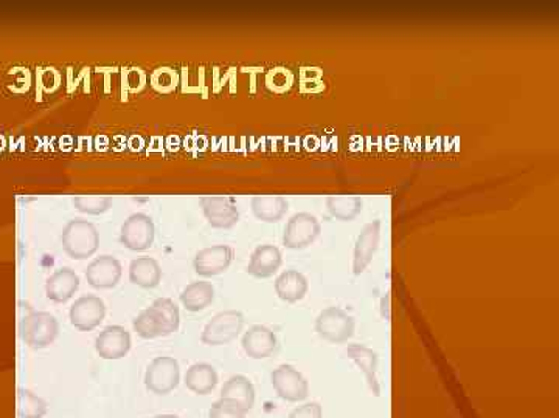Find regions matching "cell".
Instances as JSON below:
<instances>
[{"label": "cell", "instance_id": "cell-27", "mask_svg": "<svg viewBox=\"0 0 559 418\" xmlns=\"http://www.w3.org/2000/svg\"><path fill=\"white\" fill-rule=\"evenodd\" d=\"M47 413V403L41 397L33 394L29 389H18L19 418H44Z\"/></svg>", "mask_w": 559, "mask_h": 418}, {"label": "cell", "instance_id": "cell-9", "mask_svg": "<svg viewBox=\"0 0 559 418\" xmlns=\"http://www.w3.org/2000/svg\"><path fill=\"white\" fill-rule=\"evenodd\" d=\"M321 234V224L310 212H298L289 218L283 233V243L291 250H302L310 247L311 243Z\"/></svg>", "mask_w": 559, "mask_h": 418}, {"label": "cell", "instance_id": "cell-19", "mask_svg": "<svg viewBox=\"0 0 559 418\" xmlns=\"http://www.w3.org/2000/svg\"><path fill=\"white\" fill-rule=\"evenodd\" d=\"M221 400L232 401L245 413H249L255 405V388L249 378L235 375L229 378L221 389Z\"/></svg>", "mask_w": 559, "mask_h": 418}, {"label": "cell", "instance_id": "cell-31", "mask_svg": "<svg viewBox=\"0 0 559 418\" xmlns=\"http://www.w3.org/2000/svg\"><path fill=\"white\" fill-rule=\"evenodd\" d=\"M382 306H384V315H386V318H390V312H388V306H390V293H387L386 298L382 300Z\"/></svg>", "mask_w": 559, "mask_h": 418}, {"label": "cell", "instance_id": "cell-18", "mask_svg": "<svg viewBox=\"0 0 559 418\" xmlns=\"http://www.w3.org/2000/svg\"><path fill=\"white\" fill-rule=\"evenodd\" d=\"M79 287V277L71 268H60L48 277L46 283V295L56 304H64L73 298Z\"/></svg>", "mask_w": 559, "mask_h": 418}, {"label": "cell", "instance_id": "cell-10", "mask_svg": "<svg viewBox=\"0 0 559 418\" xmlns=\"http://www.w3.org/2000/svg\"><path fill=\"white\" fill-rule=\"evenodd\" d=\"M106 318V304L98 296L78 298L69 310L71 324L81 332H90L102 324Z\"/></svg>", "mask_w": 559, "mask_h": 418}, {"label": "cell", "instance_id": "cell-21", "mask_svg": "<svg viewBox=\"0 0 559 418\" xmlns=\"http://www.w3.org/2000/svg\"><path fill=\"white\" fill-rule=\"evenodd\" d=\"M184 383L193 394L209 395L218 384V372L212 365L196 363L187 369Z\"/></svg>", "mask_w": 559, "mask_h": 418}, {"label": "cell", "instance_id": "cell-15", "mask_svg": "<svg viewBox=\"0 0 559 418\" xmlns=\"http://www.w3.org/2000/svg\"><path fill=\"white\" fill-rule=\"evenodd\" d=\"M123 275V266L113 256L103 254L90 262L86 270V279L94 289H113Z\"/></svg>", "mask_w": 559, "mask_h": 418}, {"label": "cell", "instance_id": "cell-4", "mask_svg": "<svg viewBox=\"0 0 559 418\" xmlns=\"http://www.w3.org/2000/svg\"><path fill=\"white\" fill-rule=\"evenodd\" d=\"M245 327V315L238 310H226L214 315L204 327L201 341L205 346H224L238 338Z\"/></svg>", "mask_w": 559, "mask_h": 418}, {"label": "cell", "instance_id": "cell-29", "mask_svg": "<svg viewBox=\"0 0 559 418\" xmlns=\"http://www.w3.org/2000/svg\"><path fill=\"white\" fill-rule=\"evenodd\" d=\"M246 414L241 407L237 406L232 401H214L209 411V418H246Z\"/></svg>", "mask_w": 559, "mask_h": 418}, {"label": "cell", "instance_id": "cell-8", "mask_svg": "<svg viewBox=\"0 0 559 418\" xmlns=\"http://www.w3.org/2000/svg\"><path fill=\"white\" fill-rule=\"evenodd\" d=\"M154 237V222L143 212H136L126 218L120 231V242L132 251L148 250L153 245Z\"/></svg>", "mask_w": 559, "mask_h": 418}, {"label": "cell", "instance_id": "cell-7", "mask_svg": "<svg viewBox=\"0 0 559 418\" xmlns=\"http://www.w3.org/2000/svg\"><path fill=\"white\" fill-rule=\"evenodd\" d=\"M271 383L281 400L298 403L308 398L310 384L291 365H281L271 373Z\"/></svg>", "mask_w": 559, "mask_h": 418}, {"label": "cell", "instance_id": "cell-22", "mask_svg": "<svg viewBox=\"0 0 559 418\" xmlns=\"http://www.w3.org/2000/svg\"><path fill=\"white\" fill-rule=\"evenodd\" d=\"M129 279L134 285L142 289H155L161 283V266L153 258H138L129 266Z\"/></svg>", "mask_w": 559, "mask_h": 418}, {"label": "cell", "instance_id": "cell-1", "mask_svg": "<svg viewBox=\"0 0 559 418\" xmlns=\"http://www.w3.org/2000/svg\"><path fill=\"white\" fill-rule=\"evenodd\" d=\"M132 325L136 333L145 340L171 335L178 332L180 325L179 307L170 298H159L148 308L138 313Z\"/></svg>", "mask_w": 559, "mask_h": 418}, {"label": "cell", "instance_id": "cell-26", "mask_svg": "<svg viewBox=\"0 0 559 418\" xmlns=\"http://www.w3.org/2000/svg\"><path fill=\"white\" fill-rule=\"evenodd\" d=\"M363 201L359 195L338 194L330 195L327 199L328 211L334 217L350 222L363 211Z\"/></svg>", "mask_w": 559, "mask_h": 418}, {"label": "cell", "instance_id": "cell-12", "mask_svg": "<svg viewBox=\"0 0 559 418\" xmlns=\"http://www.w3.org/2000/svg\"><path fill=\"white\" fill-rule=\"evenodd\" d=\"M204 216L213 228L229 230L238 224L239 212L232 197L227 195H205L201 199Z\"/></svg>", "mask_w": 559, "mask_h": 418}, {"label": "cell", "instance_id": "cell-32", "mask_svg": "<svg viewBox=\"0 0 559 418\" xmlns=\"http://www.w3.org/2000/svg\"><path fill=\"white\" fill-rule=\"evenodd\" d=\"M151 418H179L178 415H171V414H163V415H155Z\"/></svg>", "mask_w": 559, "mask_h": 418}, {"label": "cell", "instance_id": "cell-6", "mask_svg": "<svg viewBox=\"0 0 559 418\" xmlns=\"http://www.w3.org/2000/svg\"><path fill=\"white\" fill-rule=\"evenodd\" d=\"M315 332L327 341L342 344L355 333V319L339 307H330L315 319Z\"/></svg>", "mask_w": 559, "mask_h": 418}, {"label": "cell", "instance_id": "cell-28", "mask_svg": "<svg viewBox=\"0 0 559 418\" xmlns=\"http://www.w3.org/2000/svg\"><path fill=\"white\" fill-rule=\"evenodd\" d=\"M111 203H113V201L107 195L83 194L75 195V199H73V205H75L78 211L94 214V216L109 211Z\"/></svg>", "mask_w": 559, "mask_h": 418}, {"label": "cell", "instance_id": "cell-3", "mask_svg": "<svg viewBox=\"0 0 559 418\" xmlns=\"http://www.w3.org/2000/svg\"><path fill=\"white\" fill-rule=\"evenodd\" d=\"M19 335L29 348L41 350L58 338L60 323L52 313L30 310L19 321Z\"/></svg>", "mask_w": 559, "mask_h": 418}, {"label": "cell", "instance_id": "cell-2", "mask_svg": "<svg viewBox=\"0 0 559 418\" xmlns=\"http://www.w3.org/2000/svg\"><path fill=\"white\" fill-rule=\"evenodd\" d=\"M63 248L71 259L84 260L92 258L100 247V233L88 220H71L61 234Z\"/></svg>", "mask_w": 559, "mask_h": 418}, {"label": "cell", "instance_id": "cell-14", "mask_svg": "<svg viewBox=\"0 0 559 418\" xmlns=\"http://www.w3.org/2000/svg\"><path fill=\"white\" fill-rule=\"evenodd\" d=\"M381 239V220L367 224L357 237L353 253V273L359 276L371 264Z\"/></svg>", "mask_w": 559, "mask_h": 418}, {"label": "cell", "instance_id": "cell-11", "mask_svg": "<svg viewBox=\"0 0 559 418\" xmlns=\"http://www.w3.org/2000/svg\"><path fill=\"white\" fill-rule=\"evenodd\" d=\"M131 348V333L121 325H107L96 338V354L107 361L125 358Z\"/></svg>", "mask_w": 559, "mask_h": 418}, {"label": "cell", "instance_id": "cell-30", "mask_svg": "<svg viewBox=\"0 0 559 418\" xmlns=\"http://www.w3.org/2000/svg\"><path fill=\"white\" fill-rule=\"evenodd\" d=\"M289 418H323V411L317 401H311V403H305L302 406L296 407L289 414Z\"/></svg>", "mask_w": 559, "mask_h": 418}, {"label": "cell", "instance_id": "cell-13", "mask_svg": "<svg viewBox=\"0 0 559 418\" xmlns=\"http://www.w3.org/2000/svg\"><path fill=\"white\" fill-rule=\"evenodd\" d=\"M233 258H235V251L232 247H227V245L203 248L195 256L193 268L199 276H216L232 266Z\"/></svg>", "mask_w": 559, "mask_h": 418}, {"label": "cell", "instance_id": "cell-25", "mask_svg": "<svg viewBox=\"0 0 559 418\" xmlns=\"http://www.w3.org/2000/svg\"><path fill=\"white\" fill-rule=\"evenodd\" d=\"M348 358L356 363L357 367L365 373L367 383H369L370 390L375 395H380V383L376 377V367H378V357L371 348L359 344H353L346 350Z\"/></svg>", "mask_w": 559, "mask_h": 418}, {"label": "cell", "instance_id": "cell-24", "mask_svg": "<svg viewBox=\"0 0 559 418\" xmlns=\"http://www.w3.org/2000/svg\"><path fill=\"white\" fill-rule=\"evenodd\" d=\"M214 300V287L205 281H196L185 287L180 302L188 312H203Z\"/></svg>", "mask_w": 559, "mask_h": 418}, {"label": "cell", "instance_id": "cell-20", "mask_svg": "<svg viewBox=\"0 0 559 418\" xmlns=\"http://www.w3.org/2000/svg\"><path fill=\"white\" fill-rule=\"evenodd\" d=\"M308 279L297 270H286L275 279V293L285 302H298L308 293Z\"/></svg>", "mask_w": 559, "mask_h": 418}, {"label": "cell", "instance_id": "cell-5", "mask_svg": "<svg viewBox=\"0 0 559 418\" xmlns=\"http://www.w3.org/2000/svg\"><path fill=\"white\" fill-rule=\"evenodd\" d=\"M143 381L151 394L168 395L180 383V365L171 357H157L146 367Z\"/></svg>", "mask_w": 559, "mask_h": 418}, {"label": "cell", "instance_id": "cell-16", "mask_svg": "<svg viewBox=\"0 0 559 418\" xmlns=\"http://www.w3.org/2000/svg\"><path fill=\"white\" fill-rule=\"evenodd\" d=\"M243 348L252 359L269 358L279 346V340L272 330L264 325H254L243 336Z\"/></svg>", "mask_w": 559, "mask_h": 418}, {"label": "cell", "instance_id": "cell-17", "mask_svg": "<svg viewBox=\"0 0 559 418\" xmlns=\"http://www.w3.org/2000/svg\"><path fill=\"white\" fill-rule=\"evenodd\" d=\"M283 264V254L274 245H262L250 256L247 273L258 279L274 276Z\"/></svg>", "mask_w": 559, "mask_h": 418}, {"label": "cell", "instance_id": "cell-23", "mask_svg": "<svg viewBox=\"0 0 559 418\" xmlns=\"http://www.w3.org/2000/svg\"><path fill=\"white\" fill-rule=\"evenodd\" d=\"M250 205L255 217L268 224L281 220L289 208V203L281 195H255Z\"/></svg>", "mask_w": 559, "mask_h": 418}]
</instances>
